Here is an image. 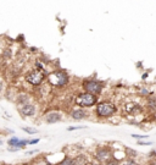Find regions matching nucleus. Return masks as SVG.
Listing matches in <instances>:
<instances>
[{
    "instance_id": "nucleus-34",
    "label": "nucleus",
    "mask_w": 156,
    "mask_h": 165,
    "mask_svg": "<svg viewBox=\"0 0 156 165\" xmlns=\"http://www.w3.org/2000/svg\"><path fill=\"white\" fill-rule=\"evenodd\" d=\"M87 165H103V164H100V163H97V161H94V160H93V161H89Z\"/></svg>"
},
{
    "instance_id": "nucleus-1",
    "label": "nucleus",
    "mask_w": 156,
    "mask_h": 165,
    "mask_svg": "<svg viewBox=\"0 0 156 165\" xmlns=\"http://www.w3.org/2000/svg\"><path fill=\"white\" fill-rule=\"evenodd\" d=\"M46 81L49 83V86H51L53 88L56 89H62L70 84L71 82V76L66 70H62V69H55L54 71L49 72Z\"/></svg>"
},
{
    "instance_id": "nucleus-33",
    "label": "nucleus",
    "mask_w": 156,
    "mask_h": 165,
    "mask_svg": "<svg viewBox=\"0 0 156 165\" xmlns=\"http://www.w3.org/2000/svg\"><path fill=\"white\" fill-rule=\"evenodd\" d=\"M148 77H149V72H148V71H146V72H144V74H142V80H143V81L148 80Z\"/></svg>"
},
{
    "instance_id": "nucleus-17",
    "label": "nucleus",
    "mask_w": 156,
    "mask_h": 165,
    "mask_svg": "<svg viewBox=\"0 0 156 165\" xmlns=\"http://www.w3.org/2000/svg\"><path fill=\"white\" fill-rule=\"evenodd\" d=\"M21 130H22L23 132H26V134L29 135V136H30V135H37V134H39V130H38V128L30 127V126H29V127H28V126H23Z\"/></svg>"
},
{
    "instance_id": "nucleus-29",
    "label": "nucleus",
    "mask_w": 156,
    "mask_h": 165,
    "mask_svg": "<svg viewBox=\"0 0 156 165\" xmlns=\"http://www.w3.org/2000/svg\"><path fill=\"white\" fill-rule=\"evenodd\" d=\"M6 149H8V152H11V153H15V152H20V150H21V149L17 148V147H8Z\"/></svg>"
},
{
    "instance_id": "nucleus-4",
    "label": "nucleus",
    "mask_w": 156,
    "mask_h": 165,
    "mask_svg": "<svg viewBox=\"0 0 156 165\" xmlns=\"http://www.w3.org/2000/svg\"><path fill=\"white\" fill-rule=\"evenodd\" d=\"M81 87L83 92L99 97L105 88V82L97 78H84L81 83Z\"/></svg>"
},
{
    "instance_id": "nucleus-7",
    "label": "nucleus",
    "mask_w": 156,
    "mask_h": 165,
    "mask_svg": "<svg viewBox=\"0 0 156 165\" xmlns=\"http://www.w3.org/2000/svg\"><path fill=\"white\" fill-rule=\"evenodd\" d=\"M17 110L20 113V115L23 117V119H27V117H34L38 113V108H37V104L30 102V103H27V104H23L21 107H17Z\"/></svg>"
},
{
    "instance_id": "nucleus-10",
    "label": "nucleus",
    "mask_w": 156,
    "mask_h": 165,
    "mask_svg": "<svg viewBox=\"0 0 156 165\" xmlns=\"http://www.w3.org/2000/svg\"><path fill=\"white\" fill-rule=\"evenodd\" d=\"M43 119H44V121L46 124H56V122L62 121L64 115H62L61 113H59V111H49V113L44 114Z\"/></svg>"
},
{
    "instance_id": "nucleus-35",
    "label": "nucleus",
    "mask_w": 156,
    "mask_h": 165,
    "mask_svg": "<svg viewBox=\"0 0 156 165\" xmlns=\"http://www.w3.org/2000/svg\"><path fill=\"white\" fill-rule=\"evenodd\" d=\"M137 69H143V62L142 61H139V62H137Z\"/></svg>"
},
{
    "instance_id": "nucleus-30",
    "label": "nucleus",
    "mask_w": 156,
    "mask_h": 165,
    "mask_svg": "<svg viewBox=\"0 0 156 165\" xmlns=\"http://www.w3.org/2000/svg\"><path fill=\"white\" fill-rule=\"evenodd\" d=\"M149 159H156V150H151L149 152Z\"/></svg>"
},
{
    "instance_id": "nucleus-9",
    "label": "nucleus",
    "mask_w": 156,
    "mask_h": 165,
    "mask_svg": "<svg viewBox=\"0 0 156 165\" xmlns=\"http://www.w3.org/2000/svg\"><path fill=\"white\" fill-rule=\"evenodd\" d=\"M68 116L75 121H82V120L89 119V111L82 108H73L68 113Z\"/></svg>"
},
{
    "instance_id": "nucleus-26",
    "label": "nucleus",
    "mask_w": 156,
    "mask_h": 165,
    "mask_svg": "<svg viewBox=\"0 0 156 165\" xmlns=\"http://www.w3.org/2000/svg\"><path fill=\"white\" fill-rule=\"evenodd\" d=\"M40 141V138H34V140H28V146H33V144H38Z\"/></svg>"
},
{
    "instance_id": "nucleus-19",
    "label": "nucleus",
    "mask_w": 156,
    "mask_h": 165,
    "mask_svg": "<svg viewBox=\"0 0 156 165\" xmlns=\"http://www.w3.org/2000/svg\"><path fill=\"white\" fill-rule=\"evenodd\" d=\"M18 142H20V138L17 136H12V137H10L8 140V146L9 147H16Z\"/></svg>"
},
{
    "instance_id": "nucleus-3",
    "label": "nucleus",
    "mask_w": 156,
    "mask_h": 165,
    "mask_svg": "<svg viewBox=\"0 0 156 165\" xmlns=\"http://www.w3.org/2000/svg\"><path fill=\"white\" fill-rule=\"evenodd\" d=\"M73 103L77 108H82V109L87 110V109L94 108L99 103V97L85 93V92H79L78 94H76Z\"/></svg>"
},
{
    "instance_id": "nucleus-12",
    "label": "nucleus",
    "mask_w": 156,
    "mask_h": 165,
    "mask_svg": "<svg viewBox=\"0 0 156 165\" xmlns=\"http://www.w3.org/2000/svg\"><path fill=\"white\" fill-rule=\"evenodd\" d=\"M145 107H146L148 110L156 113V97L151 95V97L145 98Z\"/></svg>"
},
{
    "instance_id": "nucleus-21",
    "label": "nucleus",
    "mask_w": 156,
    "mask_h": 165,
    "mask_svg": "<svg viewBox=\"0 0 156 165\" xmlns=\"http://www.w3.org/2000/svg\"><path fill=\"white\" fill-rule=\"evenodd\" d=\"M131 137L134 138V140H137V141H144V140H148V138H149L148 135H135V134H132Z\"/></svg>"
},
{
    "instance_id": "nucleus-27",
    "label": "nucleus",
    "mask_w": 156,
    "mask_h": 165,
    "mask_svg": "<svg viewBox=\"0 0 156 165\" xmlns=\"http://www.w3.org/2000/svg\"><path fill=\"white\" fill-rule=\"evenodd\" d=\"M137 144H139V146H151L152 142H149V141H137Z\"/></svg>"
},
{
    "instance_id": "nucleus-5",
    "label": "nucleus",
    "mask_w": 156,
    "mask_h": 165,
    "mask_svg": "<svg viewBox=\"0 0 156 165\" xmlns=\"http://www.w3.org/2000/svg\"><path fill=\"white\" fill-rule=\"evenodd\" d=\"M46 77H48V75H45V74H43V72H40L36 69L27 70L26 74L23 75V80L26 81V83L34 87V88L40 87L45 82Z\"/></svg>"
},
{
    "instance_id": "nucleus-23",
    "label": "nucleus",
    "mask_w": 156,
    "mask_h": 165,
    "mask_svg": "<svg viewBox=\"0 0 156 165\" xmlns=\"http://www.w3.org/2000/svg\"><path fill=\"white\" fill-rule=\"evenodd\" d=\"M87 128V126H68L66 130L67 131H77V130H85Z\"/></svg>"
},
{
    "instance_id": "nucleus-28",
    "label": "nucleus",
    "mask_w": 156,
    "mask_h": 165,
    "mask_svg": "<svg viewBox=\"0 0 156 165\" xmlns=\"http://www.w3.org/2000/svg\"><path fill=\"white\" fill-rule=\"evenodd\" d=\"M36 153H39V149H33V150H29V152H26V153H24V155L29 157V155H33V154H36Z\"/></svg>"
},
{
    "instance_id": "nucleus-37",
    "label": "nucleus",
    "mask_w": 156,
    "mask_h": 165,
    "mask_svg": "<svg viewBox=\"0 0 156 165\" xmlns=\"http://www.w3.org/2000/svg\"><path fill=\"white\" fill-rule=\"evenodd\" d=\"M3 143H4V142H3L2 140H0V146H3Z\"/></svg>"
},
{
    "instance_id": "nucleus-11",
    "label": "nucleus",
    "mask_w": 156,
    "mask_h": 165,
    "mask_svg": "<svg viewBox=\"0 0 156 165\" xmlns=\"http://www.w3.org/2000/svg\"><path fill=\"white\" fill-rule=\"evenodd\" d=\"M14 102H15V104L17 107H21L23 104H27V103L32 102V95L28 94V93H18V94H16Z\"/></svg>"
},
{
    "instance_id": "nucleus-13",
    "label": "nucleus",
    "mask_w": 156,
    "mask_h": 165,
    "mask_svg": "<svg viewBox=\"0 0 156 165\" xmlns=\"http://www.w3.org/2000/svg\"><path fill=\"white\" fill-rule=\"evenodd\" d=\"M75 161H76V165H87L90 160L88 158V155L83 154V153H77L76 157H73Z\"/></svg>"
},
{
    "instance_id": "nucleus-31",
    "label": "nucleus",
    "mask_w": 156,
    "mask_h": 165,
    "mask_svg": "<svg viewBox=\"0 0 156 165\" xmlns=\"http://www.w3.org/2000/svg\"><path fill=\"white\" fill-rule=\"evenodd\" d=\"M28 51H29V53H38L39 50H38L37 47H29V48H28Z\"/></svg>"
},
{
    "instance_id": "nucleus-20",
    "label": "nucleus",
    "mask_w": 156,
    "mask_h": 165,
    "mask_svg": "<svg viewBox=\"0 0 156 165\" xmlns=\"http://www.w3.org/2000/svg\"><path fill=\"white\" fill-rule=\"evenodd\" d=\"M121 165H140L135 159H129V158H126L123 161H121Z\"/></svg>"
},
{
    "instance_id": "nucleus-25",
    "label": "nucleus",
    "mask_w": 156,
    "mask_h": 165,
    "mask_svg": "<svg viewBox=\"0 0 156 165\" xmlns=\"http://www.w3.org/2000/svg\"><path fill=\"white\" fill-rule=\"evenodd\" d=\"M24 35H22V33H21V35H18L17 37H16V39H15V42L16 43H20V44H22V43H24Z\"/></svg>"
},
{
    "instance_id": "nucleus-38",
    "label": "nucleus",
    "mask_w": 156,
    "mask_h": 165,
    "mask_svg": "<svg viewBox=\"0 0 156 165\" xmlns=\"http://www.w3.org/2000/svg\"><path fill=\"white\" fill-rule=\"evenodd\" d=\"M0 165H5V164L4 163H0Z\"/></svg>"
},
{
    "instance_id": "nucleus-2",
    "label": "nucleus",
    "mask_w": 156,
    "mask_h": 165,
    "mask_svg": "<svg viewBox=\"0 0 156 165\" xmlns=\"http://www.w3.org/2000/svg\"><path fill=\"white\" fill-rule=\"evenodd\" d=\"M117 111L118 107L116 105V103L111 101H101L95 105L94 114L98 120H109L113 117Z\"/></svg>"
},
{
    "instance_id": "nucleus-36",
    "label": "nucleus",
    "mask_w": 156,
    "mask_h": 165,
    "mask_svg": "<svg viewBox=\"0 0 156 165\" xmlns=\"http://www.w3.org/2000/svg\"><path fill=\"white\" fill-rule=\"evenodd\" d=\"M44 165H53V164H51V163H48V161H45V163H44Z\"/></svg>"
},
{
    "instance_id": "nucleus-24",
    "label": "nucleus",
    "mask_w": 156,
    "mask_h": 165,
    "mask_svg": "<svg viewBox=\"0 0 156 165\" xmlns=\"http://www.w3.org/2000/svg\"><path fill=\"white\" fill-rule=\"evenodd\" d=\"M6 89V84H5V81L0 77V95H2Z\"/></svg>"
},
{
    "instance_id": "nucleus-32",
    "label": "nucleus",
    "mask_w": 156,
    "mask_h": 165,
    "mask_svg": "<svg viewBox=\"0 0 156 165\" xmlns=\"http://www.w3.org/2000/svg\"><path fill=\"white\" fill-rule=\"evenodd\" d=\"M145 165H156V159H149V161Z\"/></svg>"
},
{
    "instance_id": "nucleus-22",
    "label": "nucleus",
    "mask_w": 156,
    "mask_h": 165,
    "mask_svg": "<svg viewBox=\"0 0 156 165\" xmlns=\"http://www.w3.org/2000/svg\"><path fill=\"white\" fill-rule=\"evenodd\" d=\"M28 146V140H20V142L17 143V148H20V149H24L26 147Z\"/></svg>"
},
{
    "instance_id": "nucleus-16",
    "label": "nucleus",
    "mask_w": 156,
    "mask_h": 165,
    "mask_svg": "<svg viewBox=\"0 0 156 165\" xmlns=\"http://www.w3.org/2000/svg\"><path fill=\"white\" fill-rule=\"evenodd\" d=\"M12 56H14V53H12L11 47H6V48H4L3 53H2V59H3V60H10Z\"/></svg>"
},
{
    "instance_id": "nucleus-15",
    "label": "nucleus",
    "mask_w": 156,
    "mask_h": 165,
    "mask_svg": "<svg viewBox=\"0 0 156 165\" xmlns=\"http://www.w3.org/2000/svg\"><path fill=\"white\" fill-rule=\"evenodd\" d=\"M56 165H76V161L73 159V157H70V155H65L64 159L60 160Z\"/></svg>"
},
{
    "instance_id": "nucleus-8",
    "label": "nucleus",
    "mask_w": 156,
    "mask_h": 165,
    "mask_svg": "<svg viewBox=\"0 0 156 165\" xmlns=\"http://www.w3.org/2000/svg\"><path fill=\"white\" fill-rule=\"evenodd\" d=\"M123 111L126 113L127 115H132V116H135V115H139L144 111V107L142 104H138L135 102H128L123 105Z\"/></svg>"
},
{
    "instance_id": "nucleus-18",
    "label": "nucleus",
    "mask_w": 156,
    "mask_h": 165,
    "mask_svg": "<svg viewBox=\"0 0 156 165\" xmlns=\"http://www.w3.org/2000/svg\"><path fill=\"white\" fill-rule=\"evenodd\" d=\"M103 165H121V160L117 159V158L113 155V157H111L110 159H107Z\"/></svg>"
},
{
    "instance_id": "nucleus-14",
    "label": "nucleus",
    "mask_w": 156,
    "mask_h": 165,
    "mask_svg": "<svg viewBox=\"0 0 156 165\" xmlns=\"http://www.w3.org/2000/svg\"><path fill=\"white\" fill-rule=\"evenodd\" d=\"M124 155H126V158H129V159H135L138 158V152L131 147H124Z\"/></svg>"
},
{
    "instance_id": "nucleus-6",
    "label": "nucleus",
    "mask_w": 156,
    "mask_h": 165,
    "mask_svg": "<svg viewBox=\"0 0 156 165\" xmlns=\"http://www.w3.org/2000/svg\"><path fill=\"white\" fill-rule=\"evenodd\" d=\"M111 157H113V148L111 146H99L95 148L94 154H93L94 161L100 163V164H104Z\"/></svg>"
}]
</instances>
